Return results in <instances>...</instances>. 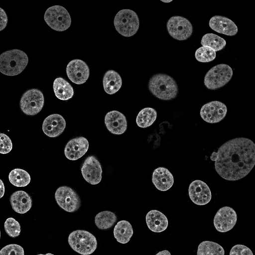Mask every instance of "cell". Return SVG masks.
<instances>
[{
  "instance_id": "obj_16",
  "label": "cell",
  "mask_w": 255,
  "mask_h": 255,
  "mask_svg": "<svg viewBox=\"0 0 255 255\" xmlns=\"http://www.w3.org/2000/svg\"><path fill=\"white\" fill-rule=\"evenodd\" d=\"M89 142L83 136H79L70 139L66 144L64 154L67 158L76 160L82 157L88 151Z\"/></svg>"
},
{
  "instance_id": "obj_26",
  "label": "cell",
  "mask_w": 255,
  "mask_h": 255,
  "mask_svg": "<svg viewBox=\"0 0 255 255\" xmlns=\"http://www.w3.org/2000/svg\"><path fill=\"white\" fill-rule=\"evenodd\" d=\"M157 117V113L155 109L147 107L142 109L138 114L136 123L141 128H146L155 122Z\"/></svg>"
},
{
  "instance_id": "obj_17",
  "label": "cell",
  "mask_w": 255,
  "mask_h": 255,
  "mask_svg": "<svg viewBox=\"0 0 255 255\" xmlns=\"http://www.w3.org/2000/svg\"><path fill=\"white\" fill-rule=\"evenodd\" d=\"M105 124L108 130L115 134H122L127 128L126 117L118 111L108 113L105 117Z\"/></svg>"
},
{
  "instance_id": "obj_6",
  "label": "cell",
  "mask_w": 255,
  "mask_h": 255,
  "mask_svg": "<svg viewBox=\"0 0 255 255\" xmlns=\"http://www.w3.org/2000/svg\"><path fill=\"white\" fill-rule=\"evenodd\" d=\"M233 76L231 67L226 64H220L210 69L204 77V85L208 89L216 90L227 84Z\"/></svg>"
},
{
  "instance_id": "obj_20",
  "label": "cell",
  "mask_w": 255,
  "mask_h": 255,
  "mask_svg": "<svg viewBox=\"0 0 255 255\" xmlns=\"http://www.w3.org/2000/svg\"><path fill=\"white\" fill-rule=\"evenodd\" d=\"M152 181L158 190L165 191L172 186L174 178L171 173L167 168L159 167L153 171Z\"/></svg>"
},
{
  "instance_id": "obj_38",
  "label": "cell",
  "mask_w": 255,
  "mask_h": 255,
  "mask_svg": "<svg viewBox=\"0 0 255 255\" xmlns=\"http://www.w3.org/2000/svg\"><path fill=\"white\" fill-rule=\"evenodd\" d=\"M170 255V253H169V251H167V250H165V251H161L159 253H158L157 254H156V255Z\"/></svg>"
},
{
  "instance_id": "obj_22",
  "label": "cell",
  "mask_w": 255,
  "mask_h": 255,
  "mask_svg": "<svg viewBox=\"0 0 255 255\" xmlns=\"http://www.w3.org/2000/svg\"><path fill=\"white\" fill-rule=\"evenodd\" d=\"M146 222L148 228L152 232H162L168 227L167 217L162 213L156 210L149 211L146 215Z\"/></svg>"
},
{
  "instance_id": "obj_30",
  "label": "cell",
  "mask_w": 255,
  "mask_h": 255,
  "mask_svg": "<svg viewBox=\"0 0 255 255\" xmlns=\"http://www.w3.org/2000/svg\"><path fill=\"white\" fill-rule=\"evenodd\" d=\"M198 255H211L225 254V251L223 247L219 244L209 241L201 242L198 247Z\"/></svg>"
},
{
  "instance_id": "obj_36",
  "label": "cell",
  "mask_w": 255,
  "mask_h": 255,
  "mask_svg": "<svg viewBox=\"0 0 255 255\" xmlns=\"http://www.w3.org/2000/svg\"><path fill=\"white\" fill-rule=\"evenodd\" d=\"M0 30H2L6 26L7 22V17L5 11L0 8Z\"/></svg>"
},
{
  "instance_id": "obj_13",
  "label": "cell",
  "mask_w": 255,
  "mask_h": 255,
  "mask_svg": "<svg viewBox=\"0 0 255 255\" xmlns=\"http://www.w3.org/2000/svg\"><path fill=\"white\" fill-rule=\"evenodd\" d=\"M81 172L84 179L92 185L97 184L101 181L102 166L94 155H90L86 158L81 167Z\"/></svg>"
},
{
  "instance_id": "obj_35",
  "label": "cell",
  "mask_w": 255,
  "mask_h": 255,
  "mask_svg": "<svg viewBox=\"0 0 255 255\" xmlns=\"http://www.w3.org/2000/svg\"><path fill=\"white\" fill-rule=\"evenodd\" d=\"M253 255L252 251L247 246L243 245H236L231 249L230 255Z\"/></svg>"
},
{
  "instance_id": "obj_15",
  "label": "cell",
  "mask_w": 255,
  "mask_h": 255,
  "mask_svg": "<svg viewBox=\"0 0 255 255\" xmlns=\"http://www.w3.org/2000/svg\"><path fill=\"white\" fill-rule=\"evenodd\" d=\"M188 191L190 199L196 205H204L211 201V190L203 181L196 180L192 181L189 185Z\"/></svg>"
},
{
  "instance_id": "obj_11",
  "label": "cell",
  "mask_w": 255,
  "mask_h": 255,
  "mask_svg": "<svg viewBox=\"0 0 255 255\" xmlns=\"http://www.w3.org/2000/svg\"><path fill=\"white\" fill-rule=\"evenodd\" d=\"M227 113V108L223 103L214 101L202 106L200 110V116L205 122L214 124L223 120Z\"/></svg>"
},
{
  "instance_id": "obj_4",
  "label": "cell",
  "mask_w": 255,
  "mask_h": 255,
  "mask_svg": "<svg viewBox=\"0 0 255 255\" xmlns=\"http://www.w3.org/2000/svg\"><path fill=\"white\" fill-rule=\"evenodd\" d=\"M68 241L71 248L81 255H90L97 247L96 237L85 230H78L73 231L69 235Z\"/></svg>"
},
{
  "instance_id": "obj_27",
  "label": "cell",
  "mask_w": 255,
  "mask_h": 255,
  "mask_svg": "<svg viewBox=\"0 0 255 255\" xmlns=\"http://www.w3.org/2000/svg\"><path fill=\"white\" fill-rule=\"evenodd\" d=\"M117 220L116 214L109 211H102L95 216V223L100 230H107L111 228Z\"/></svg>"
},
{
  "instance_id": "obj_29",
  "label": "cell",
  "mask_w": 255,
  "mask_h": 255,
  "mask_svg": "<svg viewBox=\"0 0 255 255\" xmlns=\"http://www.w3.org/2000/svg\"><path fill=\"white\" fill-rule=\"evenodd\" d=\"M201 44L202 46H208L214 50L218 51L223 49L226 44L225 40L214 33H207L202 38Z\"/></svg>"
},
{
  "instance_id": "obj_28",
  "label": "cell",
  "mask_w": 255,
  "mask_h": 255,
  "mask_svg": "<svg viewBox=\"0 0 255 255\" xmlns=\"http://www.w3.org/2000/svg\"><path fill=\"white\" fill-rule=\"evenodd\" d=\"M10 182L18 187L26 186L30 182V176L25 170L16 168L11 170L8 176Z\"/></svg>"
},
{
  "instance_id": "obj_32",
  "label": "cell",
  "mask_w": 255,
  "mask_h": 255,
  "mask_svg": "<svg viewBox=\"0 0 255 255\" xmlns=\"http://www.w3.org/2000/svg\"><path fill=\"white\" fill-rule=\"evenodd\" d=\"M4 229L6 234L12 238L18 237L21 231L19 223L13 218H8L6 220Z\"/></svg>"
},
{
  "instance_id": "obj_9",
  "label": "cell",
  "mask_w": 255,
  "mask_h": 255,
  "mask_svg": "<svg viewBox=\"0 0 255 255\" xmlns=\"http://www.w3.org/2000/svg\"><path fill=\"white\" fill-rule=\"evenodd\" d=\"M59 206L68 212L77 211L81 206V200L77 192L70 187H59L55 193Z\"/></svg>"
},
{
  "instance_id": "obj_39",
  "label": "cell",
  "mask_w": 255,
  "mask_h": 255,
  "mask_svg": "<svg viewBox=\"0 0 255 255\" xmlns=\"http://www.w3.org/2000/svg\"><path fill=\"white\" fill-rule=\"evenodd\" d=\"M161 1L164 2H169L172 1V0H161Z\"/></svg>"
},
{
  "instance_id": "obj_21",
  "label": "cell",
  "mask_w": 255,
  "mask_h": 255,
  "mask_svg": "<svg viewBox=\"0 0 255 255\" xmlns=\"http://www.w3.org/2000/svg\"><path fill=\"white\" fill-rule=\"evenodd\" d=\"M9 201L12 209L19 214L28 212L32 204V199L29 194L22 190L13 192L10 197Z\"/></svg>"
},
{
  "instance_id": "obj_5",
  "label": "cell",
  "mask_w": 255,
  "mask_h": 255,
  "mask_svg": "<svg viewBox=\"0 0 255 255\" xmlns=\"http://www.w3.org/2000/svg\"><path fill=\"white\" fill-rule=\"evenodd\" d=\"M139 25L137 15L131 9L121 10L115 17L114 25L116 30L125 37L134 35L138 29Z\"/></svg>"
},
{
  "instance_id": "obj_34",
  "label": "cell",
  "mask_w": 255,
  "mask_h": 255,
  "mask_svg": "<svg viewBox=\"0 0 255 255\" xmlns=\"http://www.w3.org/2000/svg\"><path fill=\"white\" fill-rule=\"evenodd\" d=\"M0 153L6 154L9 152L12 148V143L9 137L4 133L0 134Z\"/></svg>"
},
{
  "instance_id": "obj_8",
  "label": "cell",
  "mask_w": 255,
  "mask_h": 255,
  "mask_svg": "<svg viewBox=\"0 0 255 255\" xmlns=\"http://www.w3.org/2000/svg\"><path fill=\"white\" fill-rule=\"evenodd\" d=\"M44 103V96L42 92L37 89H32L22 95L20 107L25 114L34 116L41 111Z\"/></svg>"
},
{
  "instance_id": "obj_18",
  "label": "cell",
  "mask_w": 255,
  "mask_h": 255,
  "mask_svg": "<svg viewBox=\"0 0 255 255\" xmlns=\"http://www.w3.org/2000/svg\"><path fill=\"white\" fill-rule=\"evenodd\" d=\"M66 122L59 114H52L45 118L42 124L44 133L49 137H55L60 135L64 130Z\"/></svg>"
},
{
  "instance_id": "obj_7",
  "label": "cell",
  "mask_w": 255,
  "mask_h": 255,
  "mask_svg": "<svg viewBox=\"0 0 255 255\" xmlns=\"http://www.w3.org/2000/svg\"><path fill=\"white\" fill-rule=\"evenodd\" d=\"M44 20L49 26L58 31L67 29L71 23V19L68 11L60 5L49 7L45 11Z\"/></svg>"
},
{
  "instance_id": "obj_1",
  "label": "cell",
  "mask_w": 255,
  "mask_h": 255,
  "mask_svg": "<svg viewBox=\"0 0 255 255\" xmlns=\"http://www.w3.org/2000/svg\"><path fill=\"white\" fill-rule=\"evenodd\" d=\"M210 159L215 168L224 179L236 181L247 176L255 164V144L251 139L237 137L222 144Z\"/></svg>"
},
{
  "instance_id": "obj_33",
  "label": "cell",
  "mask_w": 255,
  "mask_h": 255,
  "mask_svg": "<svg viewBox=\"0 0 255 255\" xmlns=\"http://www.w3.org/2000/svg\"><path fill=\"white\" fill-rule=\"evenodd\" d=\"M0 255H24V252L22 247L16 244L8 245L3 248L0 251Z\"/></svg>"
},
{
  "instance_id": "obj_10",
  "label": "cell",
  "mask_w": 255,
  "mask_h": 255,
  "mask_svg": "<svg viewBox=\"0 0 255 255\" xmlns=\"http://www.w3.org/2000/svg\"><path fill=\"white\" fill-rule=\"evenodd\" d=\"M168 33L178 40H185L189 38L193 32L191 23L181 16H173L169 18L166 24Z\"/></svg>"
},
{
  "instance_id": "obj_24",
  "label": "cell",
  "mask_w": 255,
  "mask_h": 255,
  "mask_svg": "<svg viewBox=\"0 0 255 255\" xmlns=\"http://www.w3.org/2000/svg\"><path fill=\"white\" fill-rule=\"evenodd\" d=\"M53 87L56 97L61 100L66 101L73 96V87L68 81L61 77L55 79Z\"/></svg>"
},
{
  "instance_id": "obj_37",
  "label": "cell",
  "mask_w": 255,
  "mask_h": 255,
  "mask_svg": "<svg viewBox=\"0 0 255 255\" xmlns=\"http://www.w3.org/2000/svg\"><path fill=\"white\" fill-rule=\"evenodd\" d=\"M0 198H1L3 196L4 194V186L1 179L0 180Z\"/></svg>"
},
{
  "instance_id": "obj_31",
  "label": "cell",
  "mask_w": 255,
  "mask_h": 255,
  "mask_svg": "<svg viewBox=\"0 0 255 255\" xmlns=\"http://www.w3.org/2000/svg\"><path fill=\"white\" fill-rule=\"evenodd\" d=\"M216 56L215 51L211 48L205 46H202L198 48L195 53L196 60L203 63L213 61L215 59Z\"/></svg>"
},
{
  "instance_id": "obj_25",
  "label": "cell",
  "mask_w": 255,
  "mask_h": 255,
  "mask_svg": "<svg viewBox=\"0 0 255 255\" xmlns=\"http://www.w3.org/2000/svg\"><path fill=\"white\" fill-rule=\"evenodd\" d=\"M133 232L131 224L126 220L118 222L114 229L115 238L118 242L124 244L129 241Z\"/></svg>"
},
{
  "instance_id": "obj_3",
  "label": "cell",
  "mask_w": 255,
  "mask_h": 255,
  "mask_svg": "<svg viewBox=\"0 0 255 255\" xmlns=\"http://www.w3.org/2000/svg\"><path fill=\"white\" fill-rule=\"evenodd\" d=\"M28 62L27 55L19 49L3 52L0 56V72L6 76H15L22 72Z\"/></svg>"
},
{
  "instance_id": "obj_2",
  "label": "cell",
  "mask_w": 255,
  "mask_h": 255,
  "mask_svg": "<svg viewBox=\"0 0 255 255\" xmlns=\"http://www.w3.org/2000/svg\"><path fill=\"white\" fill-rule=\"evenodd\" d=\"M151 94L163 100H171L176 97L178 89L173 78L165 74H157L151 77L148 82Z\"/></svg>"
},
{
  "instance_id": "obj_12",
  "label": "cell",
  "mask_w": 255,
  "mask_h": 255,
  "mask_svg": "<svg viewBox=\"0 0 255 255\" xmlns=\"http://www.w3.org/2000/svg\"><path fill=\"white\" fill-rule=\"evenodd\" d=\"M237 221L236 211L231 207L221 208L216 213L214 219L216 229L220 232L229 231L235 226Z\"/></svg>"
},
{
  "instance_id": "obj_23",
  "label": "cell",
  "mask_w": 255,
  "mask_h": 255,
  "mask_svg": "<svg viewBox=\"0 0 255 255\" xmlns=\"http://www.w3.org/2000/svg\"><path fill=\"white\" fill-rule=\"evenodd\" d=\"M105 91L110 95L117 92L121 88L122 80L121 76L114 70H110L106 72L103 79Z\"/></svg>"
},
{
  "instance_id": "obj_19",
  "label": "cell",
  "mask_w": 255,
  "mask_h": 255,
  "mask_svg": "<svg viewBox=\"0 0 255 255\" xmlns=\"http://www.w3.org/2000/svg\"><path fill=\"white\" fill-rule=\"evenodd\" d=\"M209 26L213 30L228 36L235 35L238 32L236 24L229 18L221 15H215L211 18Z\"/></svg>"
},
{
  "instance_id": "obj_14",
  "label": "cell",
  "mask_w": 255,
  "mask_h": 255,
  "mask_svg": "<svg viewBox=\"0 0 255 255\" xmlns=\"http://www.w3.org/2000/svg\"><path fill=\"white\" fill-rule=\"evenodd\" d=\"M66 73L69 80L79 85L84 83L88 80L90 70L88 66L83 60L74 59L68 64Z\"/></svg>"
}]
</instances>
